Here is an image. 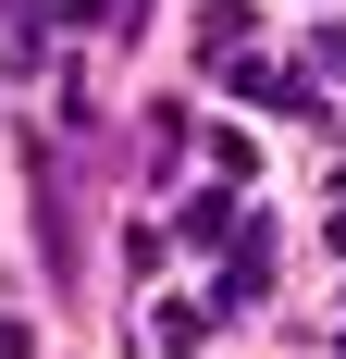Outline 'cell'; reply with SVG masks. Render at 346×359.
I'll list each match as a JSON object with an SVG mask.
<instances>
[{
  "label": "cell",
  "mask_w": 346,
  "mask_h": 359,
  "mask_svg": "<svg viewBox=\"0 0 346 359\" xmlns=\"http://www.w3.org/2000/svg\"><path fill=\"white\" fill-rule=\"evenodd\" d=\"M198 62H223V74L247 62V13H235V0H210V13H198Z\"/></svg>",
  "instance_id": "obj_1"
}]
</instances>
